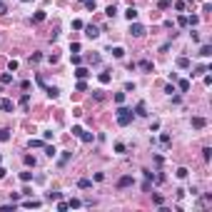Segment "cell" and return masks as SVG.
I'll return each mask as SVG.
<instances>
[{
    "label": "cell",
    "mask_w": 212,
    "mask_h": 212,
    "mask_svg": "<svg viewBox=\"0 0 212 212\" xmlns=\"http://www.w3.org/2000/svg\"><path fill=\"white\" fill-rule=\"evenodd\" d=\"M5 13H8V8H5V3H3V0H0V18H3V15H5Z\"/></svg>",
    "instance_id": "56"
},
{
    "label": "cell",
    "mask_w": 212,
    "mask_h": 212,
    "mask_svg": "<svg viewBox=\"0 0 212 212\" xmlns=\"http://www.w3.org/2000/svg\"><path fill=\"white\" fill-rule=\"evenodd\" d=\"M42 20H45V10H37L33 15V23H42Z\"/></svg>",
    "instance_id": "19"
},
{
    "label": "cell",
    "mask_w": 212,
    "mask_h": 212,
    "mask_svg": "<svg viewBox=\"0 0 212 212\" xmlns=\"http://www.w3.org/2000/svg\"><path fill=\"white\" fill-rule=\"evenodd\" d=\"M82 142H92V132H85V130H80V135H77Z\"/></svg>",
    "instance_id": "16"
},
{
    "label": "cell",
    "mask_w": 212,
    "mask_h": 212,
    "mask_svg": "<svg viewBox=\"0 0 212 212\" xmlns=\"http://www.w3.org/2000/svg\"><path fill=\"white\" fill-rule=\"evenodd\" d=\"M40 205H42L40 200H25V202H23V207H28V210H33V207H40Z\"/></svg>",
    "instance_id": "11"
},
{
    "label": "cell",
    "mask_w": 212,
    "mask_h": 212,
    "mask_svg": "<svg viewBox=\"0 0 212 212\" xmlns=\"http://www.w3.org/2000/svg\"><path fill=\"white\" fill-rule=\"evenodd\" d=\"M15 210V202H13V205H3V207H0V212H13Z\"/></svg>",
    "instance_id": "40"
},
{
    "label": "cell",
    "mask_w": 212,
    "mask_h": 212,
    "mask_svg": "<svg viewBox=\"0 0 212 212\" xmlns=\"http://www.w3.org/2000/svg\"><path fill=\"white\" fill-rule=\"evenodd\" d=\"M40 60H42V55H40V53H33V55H30V63H40Z\"/></svg>",
    "instance_id": "37"
},
{
    "label": "cell",
    "mask_w": 212,
    "mask_h": 212,
    "mask_svg": "<svg viewBox=\"0 0 212 212\" xmlns=\"http://www.w3.org/2000/svg\"><path fill=\"white\" fill-rule=\"evenodd\" d=\"M23 162H25L28 167H35V157H33V155H25V157H23Z\"/></svg>",
    "instance_id": "21"
},
{
    "label": "cell",
    "mask_w": 212,
    "mask_h": 212,
    "mask_svg": "<svg viewBox=\"0 0 212 212\" xmlns=\"http://www.w3.org/2000/svg\"><path fill=\"white\" fill-rule=\"evenodd\" d=\"M135 90V82H125V92H132Z\"/></svg>",
    "instance_id": "51"
},
{
    "label": "cell",
    "mask_w": 212,
    "mask_h": 212,
    "mask_svg": "<svg viewBox=\"0 0 212 212\" xmlns=\"http://www.w3.org/2000/svg\"><path fill=\"white\" fill-rule=\"evenodd\" d=\"M8 70H10V72H15V70H18V60H10V65H8Z\"/></svg>",
    "instance_id": "48"
},
{
    "label": "cell",
    "mask_w": 212,
    "mask_h": 212,
    "mask_svg": "<svg viewBox=\"0 0 212 212\" xmlns=\"http://www.w3.org/2000/svg\"><path fill=\"white\" fill-rule=\"evenodd\" d=\"M85 35L90 37V40H95V37L100 35V30H98V25H85Z\"/></svg>",
    "instance_id": "4"
},
{
    "label": "cell",
    "mask_w": 212,
    "mask_h": 212,
    "mask_svg": "<svg viewBox=\"0 0 212 212\" xmlns=\"http://www.w3.org/2000/svg\"><path fill=\"white\" fill-rule=\"evenodd\" d=\"M115 103L122 105V103H125V92H115Z\"/></svg>",
    "instance_id": "27"
},
{
    "label": "cell",
    "mask_w": 212,
    "mask_h": 212,
    "mask_svg": "<svg viewBox=\"0 0 212 212\" xmlns=\"http://www.w3.org/2000/svg\"><path fill=\"white\" fill-rule=\"evenodd\" d=\"M132 182H135V180H132L130 175H122L120 180H117V187H120V190H125V187H130Z\"/></svg>",
    "instance_id": "3"
},
{
    "label": "cell",
    "mask_w": 212,
    "mask_h": 212,
    "mask_svg": "<svg viewBox=\"0 0 212 212\" xmlns=\"http://www.w3.org/2000/svg\"><path fill=\"white\" fill-rule=\"evenodd\" d=\"M197 23H200V18H197V15H192V18H187V25H197Z\"/></svg>",
    "instance_id": "42"
},
{
    "label": "cell",
    "mask_w": 212,
    "mask_h": 212,
    "mask_svg": "<svg viewBox=\"0 0 212 212\" xmlns=\"http://www.w3.org/2000/svg\"><path fill=\"white\" fill-rule=\"evenodd\" d=\"M177 68L187 70V68H190V58H177Z\"/></svg>",
    "instance_id": "13"
},
{
    "label": "cell",
    "mask_w": 212,
    "mask_h": 212,
    "mask_svg": "<svg viewBox=\"0 0 212 212\" xmlns=\"http://www.w3.org/2000/svg\"><path fill=\"white\" fill-rule=\"evenodd\" d=\"M177 85H180V92H187L190 90V80H180Z\"/></svg>",
    "instance_id": "20"
},
{
    "label": "cell",
    "mask_w": 212,
    "mask_h": 212,
    "mask_svg": "<svg viewBox=\"0 0 212 212\" xmlns=\"http://www.w3.org/2000/svg\"><path fill=\"white\" fill-rule=\"evenodd\" d=\"M205 72H210V68H205V65H200V68H195V72H192V77H195V75H205Z\"/></svg>",
    "instance_id": "24"
},
{
    "label": "cell",
    "mask_w": 212,
    "mask_h": 212,
    "mask_svg": "<svg viewBox=\"0 0 212 212\" xmlns=\"http://www.w3.org/2000/svg\"><path fill=\"white\" fill-rule=\"evenodd\" d=\"M192 127L195 130H202V127H207V120L205 117H192Z\"/></svg>",
    "instance_id": "6"
},
{
    "label": "cell",
    "mask_w": 212,
    "mask_h": 212,
    "mask_svg": "<svg viewBox=\"0 0 212 212\" xmlns=\"http://www.w3.org/2000/svg\"><path fill=\"white\" fill-rule=\"evenodd\" d=\"M87 60H90L92 65H98V63H100V55H98V53H95V55H87Z\"/></svg>",
    "instance_id": "33"
},
{
    "label": "cell",
    "mask_w": 212,
    "mask_h": 212,
    "mask_svg": "<svg viewBox=\"0 0 212 212\" xmlns=\"http://www.w3.org/2000/svg\"><path fill=\"white\" fill-rule=\"evenodd\" d=\"M112 55H115V58H122V55H125V50L117 45V47H112Z\"/></svg>",
    "instance_id": "26"
},
{
    "label": "cell",
    "mask_w": 212,
    "mask_h": 212,
    "mask_svg": "<svg viewBox=\"0 0 212 212\" xmlns=\"http://www.w3.org/2000/svg\"><path fill=\"white\" fill-rule=\"evenodd\" d=\"M177 177L185 180V177H187V167H180V170H177Z\"/></svg>",
    "instance_id": "39"
},
{
    "label": "cell",
    "mask_w": 212,
    "mask_h": 212,
    "mask_svg": "<svg viewBox=\"0 0 212 212\" xmlns=\"http://www.w3.org/2000/svg\"><path fill=\"white\" fill-rule=\"evenodd\" d=\"M212 202V195L210 192H207V195H205V197H202V200H200V205H202V207H205V205H210Z\"/></svg>",
    "instance_id": "29"
},
{
    "label": "cell",
    "mask_w": 212,
    "mask_h": 212,
    "mask_svg": "<svg viewBox=\"0 0 212 212\" xmlns=\"http://www.w3.org/2000/svg\"><path fill=\"white\" fill-rule=\"evenodd\" d=\"M105 15H107V18H115V15H117V8H115V5H107Z\"/></svg>",
    "instance_id": "22"
},
{
    "label": "cell",
    "mask_w": 212,
    "mask_h": 212,
    "mask_svg": "<svg viewBox=\"0 0 212 212\" xmlns=\"http://www.w3.org/2000/svg\"><path fill=\"white\" fill-rule=\"evenodd\" d=\"M28 103H30V95H28V92H25V95H23V98H20V105H23V107H28Z\"/></svg>",
    "instance_id": "34"
},
{
    "label": "cell",
    "mask_w": 212,
    "mask_h": 212,
    "mask_svg": "<svg viewBox=\"0 0 212 212\" xmlns=\"http://www.w3.org/2000/svg\"><path fill=\"white\" fill-rule=\"evenodd\" d=\"M200 55H202V58H210L212 55V45H202V47H200Z\"/></svg>",
    "instance_id": "15"
},
{
    "label": "cell",
    "mask_w": 212,
    "mask_h": 212,
    "mask_svg": "<svg viewBox=\"0 0 212 212\" xmlns=\"http://www.w3.org/2000/svg\"><path fill=\"white\" fill-rule=\"evenodd\" d=\"M13 82V72H3L0 75V85H10Z\"/></svg>",
    "instance_id": "9"
},
{
    "label": "cell",
    "mask_w": 212,
    "mask_h": 212,
    "mask_svg": "<svg viewBox=\"0 0 212 212\" xmlns=\"http://www.w3.org/2000/svg\"><path fill=\"white\" fill-rule=\"evenodd\" d=\"M152 200H155V205H157V207H162V202H165V200H162V195H155Z\"/></svg>",
    "instance_id": "47"
},
{
    "label": "cell",
    "mask_w": 212,
    "mask_h": 212,
    "mask_svg": "<svg viewBox=\"0 0 212 212\" xmlns=\"http://www.w3.org/2000/svg\"><path fill=\"white\" fill-rule=\"evenodd\" d=\"M177 25H187V15H180L177 18Z\"/></svg>",
    "instance_id": "50"
},
{
    "label": "cell",
    "mask_w": 212,
    "mask_h": 212,
    "mask_svg": "<svg viewBox=\"0 0 212 212\" xmlns=\"http://www.w3.org/2000/svg\"><path fill=\"white\" fill-rule=\"evenodd\" d=\"M145 33H147L145 25H140V23H130V35H132V37H142Z\"/></svg>",
    "instance_id": "2"
},
{
    "label": "cell",
    "mask_w": 212,
    "mask_h": 212,
    "mask_svg": "<svg viewBox=\"0 0 212 212\" xmlns=\"http://www.w3.org/2000/svg\"><path fill=\"white\" fill-rule=\"evenodd\" d=\"M45 92H47V98H50V100H55V98L60 95V90H58V87H45Z\"/></svg>",
    "instance_id": "14"
},
{
    "label": "cell",
    "mask_w": 212,
    "mask_h": 212,
    "mask_svg": "<svg viewBox=\"0 0 212 212\" xmlns=\"http://www.w3.org/2000/svg\"><path fill=\"white\" fill-rule=\"evenodd\" d=\"M65 210H70V207H68V202L60 200V202H58V212H65Z\"/></svg>",
    "instance_id": "36"
},
{
    "label": "cell",
    "mask_w": 212,
    "mask_h": 212,
    "mask_svg": "<svg viewBox=\"0 0 212 212\" xmlns=\"http://www.w3.org/2000/svg\"><path fill=\"white\" fill-rule=\"evenodd\" d=\"M142 172H145V180H147V182H150V180H155V175H152L150 170H142Z\"/></svg>",
    "instance_id": "54"
},
{
    "label": "cell",
    "mask_w": 212,
    "mask_h": 212,
    "mask_svg": "<svg viewBox=\"0 0 212 212\" xmlns=\"http://www.w3.org/2000/svg\"><path fill=\"white\" fill-rule=\"evenodd\" d=\"M13 100H8V98H0V110H3V112H10V110H13Z\"/></svg>",
    "instance_id": "5"
},
{
    "label": "cell",
    "mask_w": 212,
    "mask_h": 212,
    "mask_svg": "<svg viewBox=\"0 0 212 212\" xmlns=\"http://www.w3.org/2000/svg\"><path fill=\"white\" fill-rule=\"evenodd\" d=\"M125 18H127V20H130V23H135V20H137V10H135V8H132V5H130V8H127V10H125Z\"/></svg>",
    "instance_id": "7"
},
{
    "label": "cell",
    "mask_w": 212,
    "mask_h": 212,
    "mask_svg": "<svg viewBox=\"0 0 212 212\" xmlns=\"http://www.w3.org/2000/svg\"><path fill=\"white\" fill-rule=\"evenodd\" d=\"M20 180H23V182H30V180H33V172H20Z\"/></svg>",
    "instance_id": "32"
},
{
    "label": "cell",
    "mask_w": 212,
    "mask_h": 212,
    "mask_svg": "<svg viewBox=\"0 0 212 212\" xmlns=\"http://www.w3.org/2000/svg\"><path fill=\"white\" fill-rule=\"evenodd\" d=\"M28 147H42V140H30V142H28Z\"/></svg>",
    "instance_id": "41"
},
{
    "label": "cell",
    "mask_w": 212,
    "mask_h": 212,
    "mask_svg": "<svg viewBox=\"0 0 212 212\" xmlns=\"http://www.w3.org/2000/svg\"><path fill=\"white\" fill-rule=\"evenodd\" d=\"M98 80H100L103 85H107V82H112V75H110V72H100V75H98Z\"/></svg>",
    "instance_id": "12"
},
{
    "label": "cell",
    "mask_w": 212,
    "mask_h": 212,
    "mask_svg": "<svg viewBox=\"0 0 212 212\" xmlns=\"http://www.w3.org/2000/svg\"><path fill=\"white\" fill-rule=\"evenodd\" d=\"M115 152H125V145L122 142H115Z\"/></svg>",
    "instance_id": "52"
},
{
    "label": "cell",
    "mask_w": 212,
    "mask_h": 212,
    "mask_svg": "<svg viewBox=\"0 0 212 212\" xmlns=\"http://www.w3.org/2000/svg\"><path fill=\"white\" fill-rule=\"evenodd\" d=\"M45 155H47V157H55V147L47 145V147H45Z\"/></svg>",
    "instance_id": "46"
},
{
    "label": "cell",
    "mask_w": 212,
    "mask_h": 212,
    "mask_svg": "<svg viewBox=\"0 0 212 212\" xmlns=\"http://www.w3.org/2000/svg\"><path fill=\"white\" fill-rule=\"evenodd\" d=\"M70 157H72V152H63V157H60V165H65Z\"/></svg>",
    "instance_id": "35"
},
{
    "label": "cell",
    "mask_w": 212,
    "mask_h": 212,
    "mask_svg": "<svg viewBox=\"0 0 212 212\" xmlns=\"http://www.w3.org/2000/svg\"><path fill=\"white\" fill-rule=\"evenodd\" d=\"M132 117H135V112H132V110H127V107H117V125L127 127V125L132 122Z\"/></svg>",
    "instance_id": "1"
},
{
    "label": "cell",
    "mask_w": 212,
    "mask_h": 212,
    "mask_svg": "<svg viewBox=\"0 0 212 212\" xmlns=\"http://www.w3.org/2000/svg\"><path fill=\"white\" fill-rule=\"evenodd\" d=\"M45 200H50V202H53V200H60V192H47Z\"/></svg>",
    "instance_id": "28"
},
{
    "label": "cell",
    "mask_w": 212,
    "mask_h": 212,
    "mask_svg": "<svg viewBox=\"0 0 212 212\" xmlns=\"http://www.w3.org/2000/svg\"><path fill=\"white\" fill-rule=\"evenodd\" d=\"M160 142H162V145H170V142H172V137H170L167 132H162V137H160Z\"/></svg>",
    "instance_id": "31"
},
{
    "label": "cell",
    "mask_w": 212,
    "mask_h": 212,
    "mask_svg": "<svg viewBox=\"0 0 212 212\" xmlns=\"http://www.w3.org/2000/svg\"><path fill=\"white\" fill-rule=\"evenodd\" d=\"M80 205H82V202H80V200H70V202H68V207H70V210H77V207H80Z\"/></svg>",
    "instance_id": "30"
},
{
    "label": "cell",
    "mask_w": 212,
    "mask_h": 212,
    "mask_svg": "<svg viewBox=\"0 0 212 212\" xmlns=\"http://www.w3.org/2000/svg\"><path fill=\"white\" fill-rule=\"evenodd\" d=\"M202 157L210 160V157H212V147H205V150H202Z\"/></svg>",
    "instance_id": "38"
},
{
    "label": "cell",
    "mask_w": 212,
    "mask_h": 212,
    "mask_svg": "<svg viewBox=\"0 0 212 212\" xmlns=\"http://www.w3.org/2000/svg\"><path fill=\"white\" fill-rule=\"evenodd\" d=\"M85 5H87V10H95V0H85Z\"/></svg>",
    "instance_id": "55"
},
{
    "label": "cell",
    "mask_w": 212,
    "mask_h": 212,
    "mask_svg": "<svg viewBox=\"0 0 212 212\" xmlns=\"http://www.w3.org/2000/svg\"><path fill=\"white\" fill-rule=\"evenodd\" d=\"M77 187H80V190H87V187H92V180L82 177V180H77Z\"/></svg>",
    "instance_id": "10"
},
{
    "label": "cell",
    "mask_w": 212,
    "mask_h": 212,
    "mask_svg": "<svg viewBox=\"0 0 212 212\" xmlns=\"http://www.w3.org/2000/svg\"><path fill=\"white\" fill-rule=\"evenodd\" d=\"M23 3H28V0H23Z\"/></svg>",
    "instance_id": "58"
},
{
    "label": "cell",
    "mask_w": 212,
    "mask_h": 212,
    "mask_svg": "<svg viewBox=\"0 0 212 212\" xmlns=\"http://www.w3.org/2000/svg\"><path fill=\"white\" fill-rule=\"evenodd\" d=\"M72 28H75V30H82L85 25H82V20H72Z\"/></svg>",
    "instance_id": "43"
},
{
    "label": "cell",
    "mask_w": 212,
    "mask_h": 212,
    "mask_svg": "<svg viewBox=\"0 0 212 212\" xmlns=\"http://www.w3.org/2000/svg\"><path fill=\"white\" fill-rule=\"evenodd\" d=\"M175 8L180 10V13H182V10H185V0H177V3H175Z\"/></svg>",
    "instance_id": "53"
},
{
    "label": "cell",
    "mask_w": 212,
    "mask_h": 212,
    "mask_svg": "<svg viewBox=\"0 0 212 212\" xmlns=\"http://www.w3.org/2000/svg\"><path fill=\"white\" fill-rule=\"evenodd\" d=\"M75 87H77V92H85V90H87V85H85V82H82V80H80V82H77V85H75Z\"/></svg>",
    "instance_id": "45"
},
{
    "label": "cell",
    "mask_w": 212,
    "mask_h": 212,
    "mask_svg": "<svg viewBox=\"0 0 212 212\" xmlns=\"http://www.w3.org/2000/svg\"><path fill=\"white\" fill-rule=\"evenodd\" d=\"M8 175V170H5V167H3V165H0V180H3V177Z\"/></svg>",
    "instance_id": "57"
},
{
    "label": "cell",
    "mask_w": 212,
    "mask_h": 212,
    "mask_svg": "<svg viewBox=\"0 0 212 212\" xmlns=\"http://www.w3.org/2000/svg\"><path fill=\"white\" fill-rule=\"evenodd\" d=\"M80 3H85V0H80Z\"/></svg>",
    "instance_id": "59"
},
{
    "label": "cell",
    "mask_w": 212,
    "mask_h": 212,
    "mask_svg": "<svg viewBox=\"0 0 212 212\" xmlns=\"http://www.w3.org/2000/svg\"><path fill=\"white\" fill-rule=\"evenodd\" d=\"M72 65H82V58H80V55H77V53H75V55H72Z\"/></svg>",
    "instance_id": "44"
},
{
    "label": "cell",
    "mask_w": 212,
    "mask_h": 212,
    "mask_svg": "<svg viewBox=\"0 0 212 212\" xmlns=\"http://www.w3.org/2000/svg\"><path fill=\"white\" fill-rule=\"evenodd\" d=\"M75 75H77V80H85V77L90 75V70H87V68H82V65H77V70H75Z\"/></svg>",
    "instance_id": "8"
},
{
    "label": "cell",
    "mask_w": 212,
    "mask_h": 212,
    "mask_svg": "<svg viewBox=\"0 0 212 212\" xmlns=\"http://www.w3.org/2000/svg\"><path fill=\"white\" fill-rule=\"evenodd\" d=\"M140 68H142L145 72H152V70H155V65H152L150 60H142V63H140Z\"/></svg>",
    "instance_id": "17"
},
{
    "label": "cell",
    "mask_w": 212,
    "mask_h": 212,
    "mask_svg": "<svg viewBox=\"0 0 212 212\" xmlns=\"http://www.w3.org/2000/svg\"><path fill=\"white\" fill-rule=\"evenodd\" d=\"M135 115L137 117H145L147 112H145V103H137V107H135Z\"/></svg>",
    "instance_id": "18"
},
{
    "label": "cell",
    "mask_w": 212,
    "mask_h": 212,
    "mask_svg": "<svg viewBox=\"0 0 212 212\" xmlns=\"http://www.w3.org/2000/svg\"><path fill=\"white\" fill-rule=\"evenodd\" d=\"M172 5V0H157V8L160 10H165V8H170Z\"/></svg>",
    "instance_id": "25"
},
{
    "label": "cell",
    "mask_w": 212,
    "mask_h": 212,
    "mask_svg": "<svg viewBox=\"0 0 212 212\" xmlns=\"http://www.w3.org/2000/svg\"><path fill=\"white\" fill-rule=\"evenodd\" d=\"M70 53H72V55L80 53V42H72V45H70Z\"/></svg>",
    "instance_id": "49"
},
{
    "label": "cell",
    "mask_w": 212,
    "mask_h": 212,
    "mask_svg": "<svg viewBox=\"0 0 212 212\" xmlns=\"http://www.w3.org/2000/svg\"><path fill=\"white\" fill-rule=\"evenodd\" d=\"M8 140H10V130L3 127V130H0V142H8Z\"/></svg>",
    "instance_id": "23"
}]
</instances>
